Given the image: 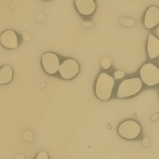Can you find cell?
I'll use <instances>...</instances> for the list:
<instances>
[{
	"mask_svg": "<svg viewBox=\"0 0 159 159\" xmlns=\"http://www.w3.org/2000/svg\"><path fill=\"white\" fill-rule=\"evenodd\" d=\"M115 87V79L106 73L100 74L96 86H95V94L99 100L106 102L108 101L113 93Z\"/></svg>",
	"mask_w": 159,
	"mask_h": 159,
	"instance_id": "6da1fadb",
	"label": "cell"
},
{
	"mask_svg": "<svg viewBox=\"0 0 159 159\" xmlns=\"http://www.w3.org/2000/svg\"><path fill=\"white\" fill-rule=\"evenodd\" d=\"M143 88V80L139 77L129 78L122 81L117 89V97L120 99L136 95Z\"/></svg>",
	"mask_w": 159,
	"mask_h": 159,
	"instance_id": "7a4b0ae2",
	"label": "cell"
},
{
	"mask_svg": "<svg viewBox=\"0 0 159 159\" xmlns=\"http://www.w3.org/2000/svg\"><path fill=\"white\" fill-rule=\"evenodd\" d=\"M141 79L148 87L159 84V69L153 63H145L140 70Z\"/></svg>",
	"mask_w": 159,
	"mask_h": 159,
	"instance_id": "3957f363",
	"label": "cell"
},
{
	"mask_svg": "<svg viewBox=\"0 0 159 159\" xmlns=\"http://www.w3.org/2000/svg\"><path fill=\"white\" fill-rule=\"evenodd\" d=\"M142 131V128L140 124L134 120H126L122 122L117 129L118 134L127 140H134L136 139Z\"/></svg>",
	"mask_w": 159,
	"mask_h": 159,
	"instance_id": "277c9868",
	"label": "cell"
},
{
	"mask_svg": "<svg viewBox=\"0 0 159 159\" xmlns=\"http://www.w3.org/2000/svg\"><path fill=\"white\" fill-rule=\"evenodd\" d=\"M80 71V66L78 62L74 59L65 60L60 66V75L63 79L69 80L75 77Z\"/></svg>",
	"mask_w": 159,
	"mask_h": 159,
	"instance_id": "5b68a950",
	"label": "cell"
},
{
	"mask_svg": "<svg viewBox=\"0 0 159 159\" xmlns=\"http://www.w3.org/2000/svg\"><path fill=\"white\" fill-rule=\"evenodd\" d=\"M41 62L44 70L48 75H54L60 70V59L53 52H47L42 55Z\"/></svg>",
	"mask_w": 159,
	"mask_h": 159,
	"instance_id": "8992f818",
	"label": "cell"
},
{
	"mask_svg": "<svg viewBox=\"0 0 159 159\" xmlns=\"http://www.w3.org/2000/svg\"><path fill=\"white\" fill-rule=\"evenodd\" d=\"M159 24V8L156 6L150 7L144 15V26L147 29L155 28Z\"/></svg>",
	"mask_w": 159,
	"mask_h": 159,
	"instance_id": "52a82bcc",
	"label": "cell"
},
{
	"mask_svg": "<svg viewBox=\"0 0 159 159\" xmlns=\"http://www.w3.org/2000/svg\"><path fill=\"white\" fill-rule=\"evenodd\" d=\"M0 42L5 48L9 49L17 48L19 46L17 34L13 30H7L4 33H2L0 36Z\"/></svg>",
	"mask_w": 159,
	"mask_h": 159,
	"instance_id": "ba28073f",
	"label": "cell"
},
{
	"mask_svg": "<svg viewBox=\"0 0 159 159\" xmlns=\"http://www.w3.org/2000/svg\"><path fill=\"white\" fill-rule=\"evenodd\" d=\"M77 11L84 16H89L94 13L96 4L94 0H75Z\"/></svg>",
	"mask_w": 159,
	"mask_h": 159,
	"instance_id": "9c48e42d",
	"label": "cell"
},
{
	"mask_svg": "<svg viewBox=\"0 0 159 159\" xmlns=\"http://www.w3.org/2000/svg\"><path fill=\"white\" fill-rule=\"evenodd\" d=\"M147 52L150 59H156L159 56V39L153 34L148 36Z\"/></svg>",
	"mask_w": 159,
	"mask_h": 159,
	"instance_id": "30bf717a",
	"label": "cell"
},
{
	"mask_svg": "<svg viewBox=\"0 0 159 159\" xmlns=\"http://www.w3.org/2000/svg\"><path fill=\"white\" fill-rule=\"evenodd\" d=\"M13 78V71L12 68L8 65L3 66L0 69V84L5 85L9 83Z\"/></svg>",
	"mask_w": 159,
	"mask_h": 159,
	"instance_id": "8fae6325",
	"label": "cell"
},
{
	"mask_svg": "<svg viewBox=\"0 0 159 159\" xmlns=\"http://www.w3.org/2000/svg\"><path fill=\"white\" fill-rule=\"evenodd\" d=\"M118 21L120 24H122L124 26H128V27H131L136 24L134 20H132L130 18H126V17H119Z\"/></svg>",
	"mask_w": 159,
	"mask_h": 159,
	"instance_id": "7c38bea8",
	"label": "cell"
},
{
	"mask_svg": "<svg viewBox=\"0 0 159 159\" xmlns=\"http://www.w3.org/2000/svg\"><path fill=\"white\" fill-rule=\"evenodd\" d=\"M101 65L103 69H109L112 65V60L108 57H104L101 61Z\"/></svg>",
	"mask_w": 159,
	"mask_h": 159,
	"instance_id": "4fadbf2b",
	"label": "cell"
},
{
	"mask_svg": "<svg viewBox=\"0 0 159 159\" xmlns=\"http://www.w3.org/2000/svg\"><path fill=\"white\" fill-rule=\"evenodd\" d=\"M22 137H23V139H24L26 142H33V141H34V135H33V133H32L31 131H26V132H24L23 135H22Z\"/></svg>",
	"mask_w": 159,
	"mask_h": 159,
	"instance_id": "5bb4252c",
	"label": "cell"
},
{
	"mask_svg": "<svg viewBox=\"0 0 159 159\" xmlns=\"http://www.w3.org/2000/svg\"><path fill=\"white\" fill-rule=\"evenodd\" d=\"M81 25L84 28H92L94 26V23L93 22H90V21H83L81 23Z\"/></svg>",
	"mask_w": 159,
	"mask_h": 159,
	"instance_id": "9a60e30c",
	"label": "cell"
},
{
	"mask_svg": "<svg viewBox=\"0 0 159 159\" xmlns=\"http://www.w3.org/2000/svg\"><path fill=\"white\" fill-rule=\"evenodd\" d=\"M36 159H48V156L46 152H40L37 157H36Z\"/></svg>",
	"mask_w": 159,
	"mask_h": 159,
	"instance_id": "2e32d148",
	"label": "cell"
},
{
	"mask_svg": "<svg viewBox=\"0 0 159 159\" xmlns=\"http://www.w3.org/2000/svg\"><path fill=\"white\" fill-rule=\"evenodd\" d=\"M124 76H125V73L124 72H122V71H116V72H115V77L116 78L120 79V78H122Z\"/></svg>",
	"mask_w": 159,
	"mask_h": 159,
	"instance_id": "e0dca14e",
	"label": "cell"
},
{
	"mask_svg": "<svg viewBox=\"0 0 159 159\" xmlns=\"http://www.w3.org/2000/svg\"><path fill=\"white\" fill-rule=\"evenodd\" d=\"M45 20H46V17L43 13H39L36 17V20L38 22H43V21H45Z\"/></svg>",
	"mask_w": 159,
	"mask_h": 159,
	"instance_id": "ac0fdd59",
	"label": "cell"
},
{
	"mask_svg": "<svg viewBox=\"0 0 159 159\" xmlns=\"http://www.w3.org/2000/svg\"><path fill=\"white\" fill-rule=\"evenodd\" d=\"M143 145H144V147H150V139L148 137L144 138V140H143Z\"/></svg>",
	"mask_w": 159,
	"mask_h": 159,
	"instance_id": "d6986e66",
	"label": "cell"
},
{
	"mask_svg": "<svg viewBox=\"0 0 159 159\" xmlns=\"http://www.w3.org/2000/svg\"><path fill=\"white\" fill-rule=\"evenodd\" d=\"M22 36H23V40H25V41H30L31 40V35L28 33H23Z\"/></svg>",
	"mask_w": 159,
	"mask_h": 159,
	"instance_id": "ffe728a7",
	"label": "cell"
},
{
	"mask_svg": "<svg viewBox=\"0 0 159 159\" xmlns=\"http://www.w3.org/2000/svg\"><path fill=\"white\" fill-rule=\"evenodd\" d=\"M158 116H159V115L157 114H157H155V115H154V116H152L151 120H152V121H156V120H157V119L158 118Z\"/></svg>",
	"mask_w": 159,
	"mask_h": 159,
	"instance_id": "44dd1931",
	"label": "cell"
},
{
	"mask_svg": "<svg viewBox=\"0 0 159 159\" xmlns=\"http://www.w3.org/2000/svg\"><path fill=\"white\" fill-rule=\"evenodd\" d=\"M17 159H24V156L23 155H20L17 157Z\"/></svg>",
	"mask_w": 159,
	"mask_h": 159,
	"instance_id": "7402d4cb",
	"label": "cell"
},
{
	"mask_svg": "<svg viewBox=\"0 0 159 159\" xmlns=\"http://www.w3.org/2000/svg\"><path fill=\"white\" fill-rule=\"evenodd\" d=\"M44 1H48V0H44Z\"/></svg>",
	"mask_w": 159,
	"mask_h": 159,
	"instance_id": "603a6c76",
	"label": "cell"
}]
</instances>
